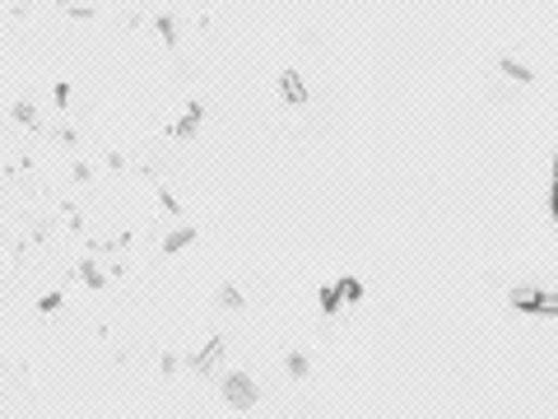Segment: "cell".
<instances>
[{
    "instance_id": "cell-1",
    "label": "cell",
    "mask_w": 558,
    "mask_h": 419,
    "mask_svg": "<svg viewBox=\"0 0 558 419\" xmlns=\"http://www.w3.org/2000/svg\"><path fill=\"white\" fill-rule=\"evenodd\" d=\"M517 308H531V312H558V294H531V289H517L512 294Z\"/></svg>"
},
{
    "instance_id": "cell-2",
    "label": "cell",
    "mask_w": 558,
    "mask_h": 419,
    "mask_svg": "<svg viewBox=\"0 0 558 419\" xmlns=\"http://www.w3.org/2000/svg\"><path fill=\"white\" fill-rule=\"evenodd\" d=\"M223 396H229V400H233V406H252V396H256V387H252V382H247V378H229V382H223Z\"/></svg>"
},
{
    "instance_id": "cell-3",
    "label": "cell",
    "mask_w": 558,
    "mask_h": 419,
    "mask_svg": "<svg viewBox=\"0 0 558 419\" xmlns=\"http://www.w3.org/2000/svg\"><path fill=\"white\" fill-rule=\"evenodd\" d=\"M554 215H558V182H554Z\"/></svg>"
}]
</instances>
